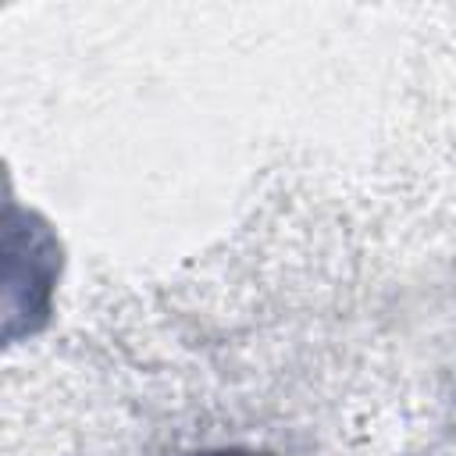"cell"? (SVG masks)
Listing matches in <instances>:
<instances>
[{"mask_svg": "<svg viewBox=\"0 0 456 456\" xmlns=\"http://www.w3.org/2000/svg\"><path fill=\"white\" fill-rule=\"evenodd\" d=\"M203 456H253V452H203Z\"/></svg>", "mask_w": 456, "mask_h": 456, "instance_id": "obj_1", "label": "cell"}]
</instances>
